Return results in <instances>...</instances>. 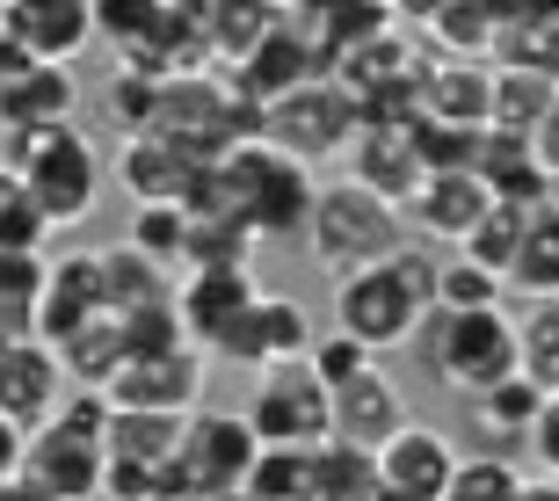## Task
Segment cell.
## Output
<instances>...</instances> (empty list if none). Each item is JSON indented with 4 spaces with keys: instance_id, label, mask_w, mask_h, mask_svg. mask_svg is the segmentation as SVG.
Returning a JSON list of instances; mask_svg holds the SVG:
<instances>
[{
    "instance_id": "obj_44",
    "label": "cell",
    "mask_w": 559,
    "mask_h": 501,
    "mask_svg": "<svg viewBox=\"0 0 559 501\" xmlns=\"http://www.w3.org/2000/svg\"><path fill=\"white\" fill-rule=\"evenodd\" d=\"M523 443H531V451H538V473H545V480H559V399H552V393H545L538 421H531V429H523Z\"/></svg>"
},
{
    "instance_id": "obj_25",
    "label": "cell",
    "mask_w": 559,
    "mask_h": 501,
    "mask_svg": "<svg viewBox=\"0 0 559 501\" xmlns=\"http://www.w3.org/2000/svg\"><path fill=\"white\" fill-rule=\"evenodd\" d=\"M51 349H59V363H66L73 385H109V371L124 363V320L103 306L95 320H81V327L66 334V342H51Z\"/></svg>"
},
{
    "instance_id": "obj_32",
    "label": "cell",
    "mask_w": 559,
    "mask_h": 501,
    "mask_svg": "<svg viewBox=\"0 0 559 501\" xmlns=\"http://www.w3.org/2000/svg\"><path fill=\"white\" fill-rule=\"evenodd\" d=\"M306 451L312 443H254L240 494L248 501H306Z\"/></svg>"
},
{
    "instance_id": "obj_39",
    "label": "cell",
    "mask_w": 559,
    "mask_h": 501,
    "mask_svg": "<svg viewBox=\"0 0 559 501\" xmlns=\"http://www.w3.org/2000/svg\"><path fill=\"white\" fill-rule=\"evenodd\" d=\"M44 262H51L44 248H0V320L29 327V306L44 291Z\"/></svg>"
},
{
    "instance_id": "obj_33",
    "label": "cell",
    "mask_w": 559,
    "mask_h": 501,
    "mask_svg": "<svg viewBox=\"0 0 559 501\" xmlns=\"http://www.w3.org/2000/svg\"><path fill=\"white\" fill-rule=\"evenodd\" d=\"M254 254V226L240 211H189V240H182V270L204 262H248Z\"/></svg>"
},
{
    "instance_id": "obj_9",
    "label": "cell",
    "mask_w": 559,
    "mask_h": 501,
    "mask_svg": "<svg viewBox=\"0 0 559 501\" xmlns=\"http://www.w3.org/2000/svg\"><path fill=\"white\" fill-rule=\"evenodd\" d=\"M204 363L211 356L197 342H175V349H139L124 356L117 371H109L103 393L117 407H160V415H189L197 399H204Z\"/></svg>"
},
{
    "instance_id": "obj_37",
    "label": "cell",
    "mask_w": 559,
    "mask_h": 501,
    "mask_svg": "<svg viewBox=\"0 0 559 501\" xmlns=\"http://www.w3.org/2000/svg\"><path fill=\"white\" fill-rule=\"evenodd\" d=\"M44 240H51L44 204L29 196V182L15 167H0V248H44Z\"/></svg>"
},
{
    "instance_id": "obj_31",
    "label": "cell",
    "mask_w": 559,
    "mask_h": 501,
    "mask_svg": "<svg viewBox=\"0 0 559 501\" xmlns=\"http://www.w3.org/2000/svg\"><path fill=\"white\" fill-rule=\"evenodd\" d=\"M248 320H254V349H262V363L312 349V320H306V306H298L290 291H254Z\"/></svg>"
},
{
    "instance_id": "obj_2",
    "label": "cell",
    "mask_w": 559,
    "mask_h": 501,
    "mask_svg": "<svg viewBox=\"0 0 559 501\" xmlns=\"http://www.w3.org/2000/svg\"><path fill=\"white\" fill-rule=\"evenodd\" d=\"M407 349H415V363L436 385H451V393H465V399H473L479 385H495V378L523 371L509 306H473V313L429 306V313L415 320V334H407Z\"/></svg>"
},
{
    "instance_id": "obj_4",
    "label": "cell",
    "mask_w": 559,
    "mask_h": 501,
    "mask_svg": "<svg viewBox=\"0 0 559 501\" xmlns=\"http://www.w3.org/2000/svg\"><path fill=\"white\" fill-rule=\"evenodd\" d=\"M407 240V218H400V204H385V196H371L364 182H320L312 189V218H306V248L320 270H364V262H385V254Z\"/></svg>"
},
{
    "instance_id": "obj_18",
    "label": "cell",
    "mask_w": 559,
    "mask_h": 501,
    "mask_svg": "<svg viewBox=\"0 0 559 501\" xmlns=\"http://www.w3.org/2000/svg\"><path fill=\"white\" fill-rule=\"evenodd\" d=\"M328 415H334V437H349V443H364V451H378V443L407 421V393H400L393 378L371 363L364 378H349V385H334V393H328Z\"/></svg>"
},
{
    "instance_id": "obj_15",
    "label": "cell",
    "mask_w": 559,
    "mask_h": 501,
    "mask_svg": "<svg viewBox=\"0 0 559 501\" xmlns=\"http://www.w3.org/2000/svg\"><path fill=\"white\" fill-rule=\"evenodd\" d=\"M342 167H349V182H364L371 196H385V204H407L415 182H421L407 124H356V139L342 146Z\"/></svg>"
},
{
    "instance_id": "obj_19",
    "label": "cell",
    "mask_w": 559,
    "mask_h": 501,
    "mask_svg": "<svg viewBox=\"0 0 559 501\" xmlns=\"http://www.w3.org/2000/svg\"><path fill=\"white\" fill-rule=\"evenodd\" d=\"M254 291H262V284H254L248 262H204V270H189V276H182V291H175L189 342H211V334L226 327V320L240 313Z\"/></svg>"
},
{
    "instance_id": "obj_49",
    "label": "cell",
    "mask_w": 559,
    "mask_h": 501,
    "mask_svg": "<svg viewBox=\"0 0 559 501\" xmlns=\"http://www.w3.org/2000/svg\"><path fill=\"white\" fill-rule=\"evenodd\" d=\"M545 393H552V399H559V371H552V378H545Z\"/></svg>"
},
{
    "instance_id": "obj_35",
    "label": "cell",
    "mask_w": 559,
    "mask_h": 501,
    "mask_svg": "<svg viewBox=\"0 0 559 501\" xmlns=\"http://www.w3.org/2000/svg\"><path fill=\"white\" fill-rule=\"evenodd\" d=\"M131 248H145L153 262H167V270H182V240H189V204L182 196H153V204L131 211Z\"/></svg>"
},
{
    "instance_id": "obj_23",
    "label": "cell",
    "mask_w": 559,
    "mask_h": 501,
    "mask_svg": "<svg viewBox=\"0 0 559 501\" xmlns=\"http://www.w3.org/2000/svg\"><path fill=\"white\" fill-rule=\"evenodd\" d=\"M501 284H509V291H523V298H552L559 291V196L531 204L523 240H516V262H509V276H501Z\"/></svg>"
},
{
    "instance_id": "obj_12",
    "label": "cell",
    "mask_w": 559,
    "mask_h": 501,
    "mask_svg": "<svg viewBox=\"0 0 559 501\" xmlns=\"http://www.w3.org/2000/svg\"><path fill=\"white\" fill-rule=\"evenodd\" d=\"M66 363L59 349L44 342V334H15V342H0V415H15L22 429H37V421L59 415L66 399Z\"/></svg>"
},
{
    "instance_id": "obj_30",
    "label": "cell",
    "mask_w": 559,
    "mask_h": 501,
    "mask_svg": "<svg viewBox=\"0 0 559 501\" xmlns=\"http://www.w3.org/2000/svg\"><path fill=\"white\" fill-rule=\"evenodd\" d=\"M523 218H531V204H509V196H487V211H479L473 226H465V240H457V254H473L479 270L509 276V262H516V240H523Z\"/></svg>"
},
{
    "instance_id": "obj_8",
    "label": "cell",
    "mask_w": 559,
    "mask_h": 501,
    "mask_svg": "<svg viewBox=\"0 0 559 501\" xmlns=\"http://www.w3.org/2000/svg\"><path fill=\"white\" fill-rule=\"evenodd\" d=\"M429 313L415 291H407V276L393 270V254L385 262H364V270H342L334 276V327H349L364 349H407V334L415 320Z\"/></svg>"
},
{
    "instance_id": "obj_26",
    "label": "cell",
    "mask_w": 559,
    "mask_h": 501,
    "mask_svg": "<svg viewBox=\"0 0 559 501\" xmlns=\"http://www.w3.org/2000/svg\"><path fill=\"white\" fill-rule=\"evenodd\" d=\"M495 29H501L495 0H443V8L421 22V37H429L443 59H487V51H495Z\"/></svg>"
},
{
    "instance_id": "obj_17",
    "label": "cell",
    "mask_w": 559,
    "mask_h": 501,
    "mask_svg": "<svg viewBox=\"0 0 559 501\" xmlns=\"http://www.w3.org/2000/svg\"><path fill=\"white\" fill-rule=\"evenodd\" d=\"M479 211H487V182H479L473 167H443V175H421L415 196L400 204V218L415 232H429V240H465V226H473Z\"/></svg>"
},
{
    "instance_id": "obj_48",
    "label": "cell",
    "mask_w": 559,
    "mask_h": 501,
    "mask_svg": "<svg viewBox=\"0 0 559 501\" xmlns=\"http://www.w3.org/2000/svg\"><path fill=\"white\" fill-rule=\"evenodd\" d=\"M385 8H393V22H407V29H421V22H429L436 8H443V0H385Z\"/></svg>"
},
{
    "instance_id": "obj_10",
    "label": "cell",
    "mask_w": 559,
    "mask_h": 501,
    "mask_svg": "<svg viewBox=\"0 0 559 501\" xmlns=\"http://www.w3.org/2000/svg\"><path fill=\"white\" fill-rule=\"evenodd\" d=\"M371 458H378V494H393V501H443L451 465H457V443L443 437V429H429V421L407 415Z\"/></svg>"
},
{
    "instance_id": "obj_47",
    "label": "cell",
    "mask_w": 559,
    "mask_h": 501,
    "mask_svg": "<svg viewBox=\"0 0 559 501\" xmlns=\"http://www.w3.org/2000/svg\"><path fill=\"white\" fill-rule=\"evenodd\" d=\"M501 15H531V22H559V0H495Z\"/></svg>"
},
{
    "instance_id": "obj_1",
    "label": "cell",
    "mask_w": 559,
    "mask_h": 501,
    "mask_svg": "<svg viewBox=\"0 0 559 501\" xmlns=\"http://www.w3.org/2000/svg\"><path fill=\"white\" fill-rule=\"evenodd\" d=\"M0 160L29 182L51 232L81 226L95 211V196H103V153L73 117H59V124H0Z\"/></svg>"
},
{
    "instance_id": "obj_6",
    "label": "cell",
    "mask_w": 559,
    "mask_h": 501,
    "mask_svg": "<svg viewBox=\"0 0 559 501\" xmlns=\"http://www.w3.org/2000/svg\"><path fill=\"white\" fill-rule=\"evenodd\" d=\"M356 124H364V103H356L349 87L334 81L328 65H320L312 81H298L290 95L262 103V139H276V146L298 153L306 167L342 160V146L356 139Z\"/></svg>"
},
{
    "instance_id": "obj_20",
    "label": "cell",
    "mask_w": 559,
    "mask_h": 501,
    "mask_svg": "<svg viewBox=\"0 0 559 501\" xmlns=\"http://www.w3.org/2000/svg\"><path fill=\"white\" fill-rule=\"evenodd\" d=\"M487 103H495V59H436L421 65V117H443V124H487Z\"/></svg>"
},
{
    "instance_id": "obj_24",
    "label": "cell",
    "mask_w": 559,
    "mask_h": 501,
    "mask_svg": "<svg viewBox=\"0 0 559 501\" xmlns=\"http://www.w3.org/2000/svg\"><path fill=\"white\" fill-rule=\"evenodd\" d=\"M73 117V65H29L0 87V124H59Z\"/></svg>"
},
{
    "instance_id": "obj_34",
    "label": "cell",
    "mask_w": 559,
    "mask_h": 501,
    "mask_svg": "<svg viewBox=\"0 0 559 501\" xmlns=\"http://www.w3.org/2000/svg\"><path fill=\"white\" fill-rule=\"evenodd\" d=\"M443 501H523V465L509 451H473V458L451 465Z\"/></svg>"
},
{
    "instance_id": "obj_7",
    "label": "cell",
    "mask_w": 559,
    "mask_h": 501,
    "mask_svg": "<svg viewBox=\"0 0 559 501\" xmlns=\"http://www.w3.org/2000/svg\"><path fill=\"white\" fill-rule=\"evenodd\" d=\"M240 415H248L254 443H320V437H334L328 385L312 378L306 356H276V363H262Z\"/></svg>"
},
{
    "instance_id": "obj_38",
    "label": "cell",
    "mask_w": 559,
    "mask_h": 501,
    "mask_svg": "<svg viewBox=\"0 0 559 501\" xmlns=\"http://www.w3.org/2000/svg\"><path fill=\"white\" fill-rule=\"evenodd\" d=\"M501 284L495 270H479L473 254H451V262H436V306H451V313H473V306H501Z\"/></svg>"
},
{
    "instance_id": "obj_36",
    "label": "cell",
    "mask_w": 559,
    "mask_h": 501,
    "mask_svg": "<svg viewBox=\"0 0 559 501\" xmlns=\"http://www.w3.org/2000/svg\"><path fill=\"white\" fill-rule=\"evenodd\" d=\"M109 103V124L117 131H153V117H160V73H139V65H117L103 87Z\"/></svg>"
},
{
    "instance_id": "obj_28",
    "label": "cell",
    "mask_w": 559,
    "mask_h": 501,
    "mask_svg": "<svg viewBox=\"0 0 559 501\" xmlns=\"http://www.w3.org/2000/svg\"><path fill=\"white\" fill-rule=\"evenodd\" d=\"M559 95V73H545V65H495V103H487V124L501 131H531L552 109Z\"/></svg>"
},
{
    "instance_id": "obj_43",
    "label": "cell",
    "mask_w": 559,
    "mask_h": 501,
    "mask_svg": "<svg viewBox=\"0 0 559 501\" xmlns=\"http://www.w3.org/2000/svg\"><path fill=\"white\" fill-rule=\"evenodd\" d=\"M87 15H95V37L124 51V44H139V37L160 29L167 0H87Z\"/></svg>"
},
{
    "instance_id": "obj_21",
    "label": "cell",
    "mask_w": 559,
    "mask_h": 501,
    "mask_svg": "<svg viewBox=\"0 0 559 501\" xmlns=\"http://www.w3.org/2000/svg\"><path fill=\"white\" fill-rule=\"evenodd\" d=\"M197 153L167 131H124V153H117V175H124L131 204H153V196H182Z\"/></svg>"
},
{
    "instance_id": "obj_11",
    "label": "cell",
    "mask_w": 559,
    "mask_h": 501,
    "mask_svg": "<svg viewBox=\"0 0 559 501\" xmlns=\"http://www.w3.org/2000/svg\"><path fill=\"white\" fill-rule=\"evenodd\" d=\"M109 298H103V248H73V254H51L44 262V291L29 306V334L44 342H66V334L95 320Z\"/></svg>"
},
{
    "instance_id": "obj_14",
    "label": "cell",
    "mask_w": 559,
    "mask_h": 501,
    "mask_svg": "<svg viewBox=\"0 0 559 501\" xmlns=\"http://www.w3.org/2000/svg\"><path fill=\"white\" fill-rule=\"evenodd\" d=\"M312 73H320V51H312V37L284 15L276 29H262V37L240 51L233 87H240V95H254V103H276V95H290V87L312 81Z\"/></svg>"
},
{
    "instance_id": "obj_5",
    "label": "cell",
    "mask_w": 559,
    "mask_h": 501,
    "mask_svg": "<svg viewBox=\"0 0 559 501\" xmlns=\"http://www.w3.org/2000/svg\"><path fill=\"white\" fill-rule=\"evenodd\" d=\"M248 458H254V429H248L240 407H189L182 437H175V458L153 473V501H167V494H189V501L240 494Z\"/></svg>"
},
{
    "instance_id": "obj_46",
    "label": "cell",
    "mask_w": 559,
    "mask_h": 501,
    "mask_svg": "<svg viewBox=\"0 0 559 501\" xmlns=\"http://www.w3.org/2000/svg\"><path fill=\"white\" fill-rule=\"evenodd\" d=\"M22 443H29V429H22L15 415H0V480H8V473L22 465Z\"/></svg>"
},
{
    "instance_id": "obj_27",
    "label": "cell",
    "mask_w": 559,
    "mask_h": 501,
    "mask_svg": "<svg viewBox=\"0 0 559 501\" xmlns=\"http://www.w3.org/2000/svg\"><path fill=\"white\" fill-rule=\"evenodd\" d=\"M538 407H545V385L531 371H509V378H495V385L473 393V421L487 429V437H501V443H516L523 429L538 421Z\"/></svg>"
},
{
    "instance_id": "obj_42",
    "label": "cell",
    "mask_w": 559,
    "mask_h": 501,
    "mask_svg": "<svg viewBox=\"0 0 559 501\" xmlns=\"http://www.w3.org/2000/svg\"><path fill=\"white\" fill-rule=\"evenodd\" d=\"M306 363H312V378H320V385H349V378H364L378 363V349H364V342H356L349 327H334V334H312V349H306Z\"/></svg>"
},
{
    "instance_id": "obj_22",
    "label": "cell",
    "mask_w": 559,
    "mask_h": 501,
    "mask_svg": "<svg viewBox=\"0 0 559 501\" xmlns=\"http://www.w3.org/2000/svg\"><path fill=\"white\" fill-rule=\"evenodd\" d=\"M306 501H378V458L349 437H320L306 451Z\"/></svg>"
},
{
    "instance_id": "obj_13",
    "label": "cell",
    "mask_w": 559,
    "mask_h": 501,
    "mask_svg": "<svg viewBox=\"0 0 559 501\" xmlns=\"http://www.w3.org/2000/svg\"><path fill=\"white\" fill-rule=\"evenodd\" d=\"M0 29L44 65H66L95 44V15L87 0H0Z\"/></svg>"
},
{
    "instance_id": "obj_41",
    "label": "cell",
    "mask_w": 559,
    "mask_h": 501,
    "mask_svg": "<svg viewBox=\"0 0 559 501\" xmlns=\"http://www.w3.org/2000/svg\"><path fill=\"white\" fill-rule=\"evenodd\" d=\"M516 356H523V371L538 378V385L559 371V291L531 298V313L516 320Z\"/></svg>"
},
{
    "instance_id": "obj_16",
    "label": "cell",
    "mask_w": 559,
    "mask_h": 501,
    "mask_svg": "<svg viewBox=\"0 0 559 501\" xmlns=\"http://www.w3.org/2000/svg\"><path fill=\"white\" fill-rule=\"evenodd\" d=\"M473 175L487 182V196H509V204H545L559 182L552 167L531 153V131H501V124H479Z\"/></svg>"
},
{
    "instance_id": "obj_40",
    "label": "cell",
    "mask_w": 559,
    "mask_h": 501,
    "mask_svg": "<svg viewBox=\"0 0 559 501\" xmlns=\"http://www.w3.org/2000/svg\"><path fill=\"white\" fill-rule=\"evenodd\" d=\"M407 139H415L421 175H443V167H473V146H479V131H473V124H443V117H415V124H407Z\"/></svg>"
},
{
    "instance_id": "obj_45",
    "label": "cell",
    "mask_w": 559,
    "mask_h": 501,
    "mask_svg": "<svg viewBox=\"0 0 559 501\" xmlns=\"http://www.w3.org/2000/svg\"><path fill=\"white\" fill-rule=\"evenodd\" d=\"M531 153H538V160L559 175V95H552V109H545L538 124H531Z\"/></svg>"
},
{
    "instance_id": "obj_3",
    "label": "cell",
    "mask_w": 559,
    "mask_h": 501,
    "mask_svg": "<svg viewBox=\"0 0 559 501\" xmlns=\"http://www.w3.org/2000/svg\"><path fill=\"white\" fill-rule=\"evenodd\" d=\"M233 182V211L254 226V240H276V248H306V218H312V167L298 153H284L276 139H240V146L218 153Z\"/></svg>"
},
{
    "instance_id": "obj_29",
    "label": "cell",
    "mask_w": 559,
    "mask_h": 501,
    "mask_svg": "<svg viewBox=\"0 0 559 501\" xmlns=\"http://www.w3.org/2000/svg\"><path fill=\"white\" fill-rule=\"evenodd\" d=\"M167 291H175V284H167V262H153V254L131 248V240L103 248V298H109V313L145 306V298H167Z\"/></svg>"
}]
</instances>
